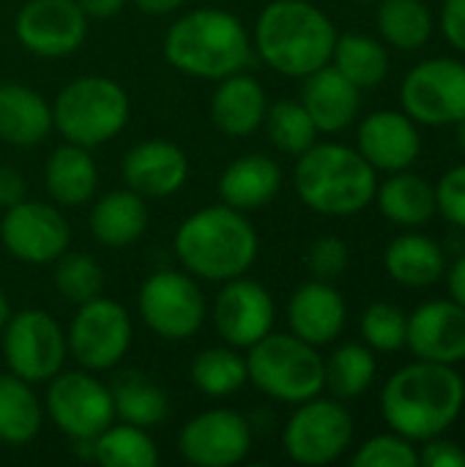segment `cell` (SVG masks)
<instances>
[{
	"mask_svg": "<svg viewBox=\"0 0 465 467\" xmlns=\"http://www.w3.org/2000/svg\"><path fill=\"white\" fill-rule=\"evenodd\" d=\"M465 408V380L455 367L411 361L400 367L381 391L386 427L414 443L447 435Z\"/></svg>",
	"mask_w": 465,
	"mask_h": 467,
	"instance_id": "obj_1",
	"label": "cell"
},
{
	"mask_svg": "<svg viewBox=\"0 0 465 467\" xmlns=\"http://www.w3.org/2000/svg\"><path fill=\"white\" fill-rule=\"evenodd\" d=\"M334 22L310 0H271L255 19V52L285 77H307L332 60Z\"/></svg>",
	"mask_w": 465,
	"mask_h": 467,
	"instance_id": "obj_2",
	"label": "cell"
},
{
	"mask_svg": "<svg viewBox=\"0 0 465 467\" xmlns=\"http://www.w3.org/2000/svg\"><path fill=\"white\" fill-rule=\"evenodd\" d=\"M178 263L197 279L227 282L244 276L258 257V233L230 205H208L186 216L173 241Z\"/></svg>",
	"mask_w": 465,
	"mask_h": 467,
	"instance_id": "obj_3",
	"label": "cell"
},
{
	"mask_svg": "<svg viewBox=\"0 0 465 467\" xmlns=\"http://www.w3.org/2000/svg\"><path fill=\"white\" fill-rule=\"evenodd\" d=\"M293 186L310 211L343 219L362 213L373 202L378 172L356 148L340 142H315L299 156Z\"/></svg>",
	"mask_w": 465,
	"mask_h": 467,
	"instance_id": "obj_4",
	"label": "cell"
},
{
	"mask_svg": "<svg viewBox=\"0 0 465 467\" xmlns=\"http://www.w3.org/2000/svg\"><path fill=\"white\" fill-rule=\"evenodd\" d=\"M164 57L189 77L219 82L244 71L252 60V41L238 16L222 8H197L170 25Z\"/></svg>",
	"mask_w": 465,
	"mask_h": 467,
	"instance_id": "obj_5",
	"label": "cell"
},
{
	"mask_svg": "<svg viewBox=\"0 0 465 467\" xmlns=\"http://www.w3.org/2000/svg\"><path fill=\"white\" fill-rule=\"evenodd\" d=\"M247 350V380L277 402L299 405L326 389V367L318 348L296 334L269 331Z\"/></svg>",
	"mask_w": 465,
	"mask_h": 467,
	"instance_id": "obj_6",
	"label": "cell"
},
{
	"mask_svg": "<svg viewBox=\"0 0 465 467\" xmlns=\"http://www.w3.org/2000/svg\"><path fill=\"white\" fill-rule=\"evenodd\" d=\"M129 93L110 77H79L60 88L52 104V126L74 145L99 148L129 123Z\"/></svg>",
	"mask_w": 465,
	"mask_h": 467,
	"instance_id": "obj_7",
	"label": "cell"
},
{
	"mask_svg": "<svg viewBox=\"0 0 465 467\" xmlns=\"http://www.w3.org/2000/svg\"><path fill=\"white\" fill-rule=\"evenodd\" d=\"M354 443V416L343 400H323L321 394L299 402L282 430L285 454L307 467L337 462Z\"/></svg>",
	"mask_w": 465,
	"mask_h": 467,
	"instance_id": "obj_8",
	"label": "cell"
},
{
	"mask_svg": "<svg viewBox=\"0 0 465 467\" xmlns=\"http://www.w3.org/2000/svg\"><path fill=\"white\" fill-rule=\"evenodd\" d=\"M400 107L419 126H455L465 118V63L458 57L419 60L400 82Z\"/></svg>",
	"mask_w": 465,
	"mask_h": 467,
	"instance_id": "obj_9",
	"label": "cell"
},
{
	"mask_svg": "<svg viewBox=\"0 0 465 467\" xmlns=\"http://www.w3.org/2000/svg\"><path fill=\"white\" fill-rule=\"evenodd\" d=\"M63 328L41 309H22L3 326V356L8 369L27 383L52 380L66 361Z\"/></svg>",
	"mask_w": 465,
	"mask_h": 467,
	"instance_id": "obj_10",
	"label": "cell"
},
{
	"mask_svg": "<svg viewBox=\"0 0 465 467\" xmlns=\"http://www.w3.org/2000/svg\"><path fill=\"white\" fill-rule=\"evenodd\" d=\"M66 345L82 369H112L132 348V317L126 306L101 296L79 304Z\"/></svg>",
	"mask_w": 465,
	"mask_h": 467,
	"instance_id": "obj_11",
	"label": "cell"
},
{
	"mask_svg": "<svg viewBox=\"0 0 465 467\" xmlns=\"http://www.w3.org/2000/svg\"><path fill=\"white\" fill-rule=\"evenodd\" d=\"M137 304L145 326L167 342L195 337L206 320V298L197 282L181 271L151 274L140 287Z\"/></svg>",
	"mask_w": 465,
	"mask_h": 467,
	"instance_id": "obj_12",
	"label": "cell"
},
{
	"mask_svg": "<svg viewBox=\"0 0 465 467\" xmlns=\"http://www.w3.org/2000/svg\"><path fill=\"white\" fill-rule=\"evenodd\" d=\"M49 421L74 443L93 441L115 419L112 391L85 372H58L47 389Z\"/></svg>",
	"mask_w": 465,
	"mask_h": 467,
	"instance_id": "obj_13",
	"label": "cell"
},
{
	"mask_svg": "<svg viewBox=\"0 0 465 467\" xmlns=\"http://www.w3.org/2000/svg\"><path fill=\"white\" fill-rule=\"evenodd\" d=\"M16 41L36 57H66L88 36V16L77 0H27L14 16Z\"/></svg>",
	"mask_w": 465,
	"mask_h": 467,
	"instance_id": "obj_14",
	"label": "cell"
},
{
	"mask_svg": "<svg viewBox=\"0 0 465 467\" xmlns=\"http://www.w3.org/2000/svg\"><path fill=\"white\" fill-rule=\"evenodd\" d=\"M0 241L11 257L30 265H44L58 260L69 249L71 230L58 208L36 200H22L5 208V216L0 222Z\"/></svg>",
	"mask_w": 465,
	"mask_h": 467,
	"instance_id": "obj_15",
	"label": "cell"
},
{
	"mask_svg": "<svg viewBox=\"0 0 465 467\" xmlns=\"http://www.w3.org/2000/svg\"><path fill=\"white\" fill-rule=\"evenodd\" d=\"M252 449V430L247 419L227 408L206 410L189 419L178 435V451L197 467L238 465Z\"/></svg>",
	"mask_w": 465,
	"mask_h": 467,
	"instance_id": "obj_16",
	"label": "cell"
},
{
	"mask_svg": "<svg viewBox=\"0 0 465 467\" xmlns=\"http://www.w3.org/2000/svg\"><path fill=\"white\" fill-rule=\"evenodd\" d=\"M274 298L255 279H227L214 301V326L230 348H252L274 328Z\"/></svg>",
	"mask_w": 465,
	"mask_h": 467,
	"instance_id": "obj_17",
	"label": "cell"
},
{
	"mask_svg": "<svg viewBox=\"0 0 465 467\" xmlns=\"http://www.w3.org/2000/svg\"><path fill=\"white\" fill-rule=\"evenodd\" d=\"M406 348L414 358L458 367L465 361V309L452 298H433L408 315Z\"/></svg>",
	"mask_w": 465,
	"mask_h": 467,
	"instance_id": "obj_18",
	"label": "cell"
},
{
	"mask_svg": "<svg viewBox=\"0 0 465 467\" xmlns=\"http://www.w3.org/2000/svg\"><path fill=\"white\" fill-rule=\"evenodd\" d=\"M356 150L370 161L375 172H400L411 170L422 153L419 123L411 120L403 109H378L370 112L356 131Z\"/></svg>",
	"mask_w": 465,
	"mask_h": 467,
	"instance_id": "obj_19",
	"label": "cell"
},
{
	"mask_svg": "<svg viewBox=\"0 0 465 467\" xmlns=\"http://www.w3.org/2000/svg\"><path fill=\"white\" fill-rule=\"evenodd\" d=\"M121 172L132 192L143 197H170L186 183L189 159L170 140H145L126 150Z\"/></svg>",
	"mask_w": 465,
	"mask_h": 467,
	"instance_id": "obj_20",
	"label": "cell"
},
{
	"mask_svg": "<svg viewBox=\"0 0 465 467\" xmlns=\"http://www.w3.org/2000/svg\"><path fill=\"white\" fill-rule=\"evenodd\" d=\"M345 317H348L345 298L337 293L332 282H323V279L299 285L288 304L291 334H296L299 339L315 348L332 345L343 334Z\"/></svg>",
	"mask_w": 465,
	"mask_h": 467,
	"instance_id": "obj_21",
	"label": "cell"
},
{
	"mask_svg": "<svg viewBox=\"0 0 465 467\" xmlns=\"http://www.w3.org/2000/svg\"><path fill=\"white\" fill-rule=\"evenodd\" d=\"M301 104L310 112L318 134H337L359 118L362 88H356L332 63H326L304 77Z\"/></svg>",
	"mask_w": 465,
	"mask_h": 467,
	"instance_id": "obj_22",
	"label": "cell"
},
{
	"mask_svg": "<svg viewBox=\"0 0 465 467\" xmlns=\"http://www.w3.org/2000/svg\"><path fill=\"white\" fill-rule=\"evenodd\" d=\"M269 99L263 85L249 74H230L219 79L211 99V120L227 137H247L263 126Z\"/></svg>",
	"mask_w": 465,
	"mask_h": 467,
	"instance_id": "obj_23",
	"label": "cell"
},
{
	"mask_svg": "<svg viewBox=\"0 0 465 467\" xmlns=\"http://www.w3.org/2000/svg\"><path fill=\"white\" fill-rule=\"evenodd\" d=\"M282 189V170L263 153H247L227 164L219 178V197L225 205L247 213L266 208Z\"/></svg>",
	"mask_w": 465,
	"mask_h": 467,
	"instance_id": "obj_24",
	"label": "cell"
},
{
	"mask_svg": "<svg viewBox=\"0 0 465 467\" xmlns=\"http://www.w3.org/2000/svg\"><path fill=\"white\" fill-rule=\"evenodd\" d=\"M52 129V107L44 96L19 82H0V140L14 148H33Z\"/></svg>",
	"mask_w": 465,
	"mask_h": 467,
	"instance_id": "obj_25",
	"label": "cell"
},
{
	"mask_svg": "<svg viewBox=\"0 0 465 467\" xmlns=\"http://www.w3.org/2000/svg\"><path fill=\"white\" fill-rule=\"evenodd\" d=\"M386 274L403 287H430L447 274V254L425 233H403L384 252Z\"/></svg>",
	"mask_w": 465,
	"mask_h": 467,
	"instance_id": "obj_26",
	"label": "cell"
},
{
	"mask_svg": "<svg viewBox=\"0 0 465 467\" xmlns=\"http://www.w3.org/2000/svg\"><path fill=\"white\" fill-rule=\"evenodd\" d=\"M373 200L378 202L381 216L397 227H422L439 213L436 186L411 170L389 172V178L378 183Z\"/></svg>",
	"mask_w": 465,
	"mask_h": 467,
	"instance_id": "obj_27",
	"label": "cell"
},
{
	"mask_svg": "<svg viewBox=\"0 0 465 467\" xmlns=\"http://www.w3.org/2000/svg\"><path fill=\"white\" fill-rule=\"evenodd\" d=\"M44 183L58 205H85L99 186V170L90 156V148L74 142L55 148L44 167Z\"/></svg>",
	"mask_w": 465,
	"mask_h": 467,
	"instance_id": "obj_28",
	"label": "cell"
},
{
	"mask_svg": "<svg viewBox=\"0 0 465 467\" xmlns=\"http://www.w3.org/2000/svg\"><path fill=\"white\" fill-rule=\"evenodd\" d=\"M148 227V205L143 194L118 189L104 194L90 211V233L110 249H123L143 238Z\"/></svg>",
	"mask_w": 465,
	"mask_h": 467,
	"instance_id": "obj_29",
	"label": "cell"
},
{
	"mask_svg": "<svg viewBox=\"0 0 465 467\" xmlns=\"http://www.w3.org/2000/svg\"><path fill=\"white\" fill-rule=\"evenodd\" d=\"M44 421V408L33 394L30 383L14 372L0 375V443L25 446L30 443Z\"/></svg>",
	"mask_w": 465,
	"mask_h": 467,
	"instance_id": "obj_30",
	"label": "cell"
},
{
	"mask_svg": "<svg viewBox=\"0 0 465 467\" xmlns=\"http://www.w3.org/2000/svg\"><path fill=\"white\" fill-rule=\"evenodd\" d=\"M343 77H348L356 88H375L389 77L392 60L384 41L365 33H343L337 36L332 60Z\"/></svg>",
	"mask_w": 465,
	"mask_h": 467,
	"instance_id": "obj_31",
	"label": "cell"
},
{
	"mask_svg": "<svg viewBox=\"0 0 465 467\" xmlns=\"http://www.w3.org/2000/svg\"><path fill=\"white\" fill-rule=\"evenodd\" d=\"M375 25L381 38L403 52L422 49L436 30L425 0H378Z\"/></svg>",
	"mask_w": 465,
	"mask_h": 467,
	"instance_id": "obj_32",
	"label": "cell"
},
{
	"mask_svg": "<svg viewBox=\"0 0 465 467\" xmlns=\"http://www.w3.org/2000/svg\"><path fill=\"white\" fill-rule=\"evenodd\" d=\"M110 391H112L115 416L126 424L148 430V427H159L170 413V402L162 386H156L151 378L140 372H123Z\"/></svg>",
	"mask_w": 465,
	"mask_h": 467,
	"instance_id": "obj_33",
	"label": "cell"
},
{
	"mask_svg": "<svg viewBox=\"0 0 465 467\" xmlns=\"http://www.w3.org/2000/svg\"><path fill=\"white\" fill-rule=\"evenodd\" d=\"M93 460L104 467H153L159 462V449L143 427L110 424L90 441Z\"/></svg>",
	"mask_w": 465,
	"mask_h": 467,
	"instance_id": "obj_34",
	"label": "cell"
},
{
	"mask_svg": "<svg viewBox=\"0 0 465 467\" xmlns=\"http://www.w3.org/2000/svg\"><path fill=\"white\" fill-rule=\"evenodd\" d=\"M323 367H326V389L334 394V400L362 397L378 375L373 350L359 342H348L337 348L332 358L323 361Z\"/></svg>",
	"mask_w": 465,
	"mask_h": 467,
	"instance_id": "obj_35",
	"label": "cell"
},
{
	"mask_svg": "<svg viewBox=\"0 0 465 467\" xmlns=\"http://www.w3.org/2000/svg\"><path fill=\"white\" fill-rule=\"evenodd\" d=\"M189 378L206 397H230L247 383V358L236 348H208L195 356Z\"/></svg>",
	"mask_w": 465,
	"mask_h": 467,
	"instance_id": "obj_36",
	"label": "cell"
},
{
	"mask_svg": "<svg viewBox=\"0 0 465 467\" xmlns=\"http://www.w3.org/2000/svg\"><path fill=\"white\" fill-rule=\"evenodd\" d=\"M266 131L274 148L291 156H301L318 142V129L301 101H277L266 109Z\"/></svg>",
	"mask_w": 465,
	"mask_h": 467,
	"instance_id": "obj_37",
	"label": "cell"
},
{
	"mask_svg": "<svg viewBox=\"0 0 465 467\" xmlns=\"http://www.w3.org/2000/svg\"><path fill=\"white\" fill-rule=\"evenodd\" d=\"M55 287L63 296V301L69 304H85L96 296H101L104 290V271L101 265L82 252H63L55 260Z\"/></svg>",
	"mask_w": 465,
	"mask_h": 467,
	"instance_id": "obj_38",
	"label": "cell"
},
{
	"mask_svg": "<svg viewBox=\"0 0 465 467\" xmlns=\"http://www.w3.org/2000/svg\"><path fill=\"white\" fill-rule=\"evenodd\" d=\"M408 334V315L389 301H375L362 315V337L370 350L378 353H397L406 348Z\"/></svg>",
	"mask_w": 465,
	"mask_h": 467,
	"instance_id": "obj_39",
	"label": "cell"
},
{
	"mask_svg": "<svg viewBox=\"0 0 465 467\" xmlns=\"http://www.w3.org/2000/svg\"><path fill=\"white\" fill-rule=\"evenodd\" d=\"M354 467H419V449L414 441L397 435V432H384L370 441H365L354 457Z\"/></svg>",
	"mask_w": 465,
	"mask_h": 467,
	"instance_id": "obj_40",
	"label": "cell"
},
{
	"mask_svg": "<svg viewBox=\"0 0 465 467\" xmlns=\"http://www.w3.org/2000/svg\"><path fill=\"white\" fill-rule=\"evenodd\" d=\"M348 244L337 235H323L318 238L312 246H310V254H307V265L310 271L315 274V279H323V282H334L337 276L345 274L348 268Z\"/></svg>",
	"mask_w": 465,
	"mask_h": 467,
	"instance_id": "obj_41",
	"label": "cell"
},
{
	"mask_svg": "<svg viewBox=\"0 0 465 467\" xmlns=\"http://www.w3.org/2000/svg\"><path fill=\"white\" fill-rule=\"evenodd\" d=\"M433 186H436V208H439V213L449 224L465 230V161L449 167Z\"/></svg>",
	"mask_w": 465,
	"mask_h": 467,
	"instance_id": "obj_42",
	"label": "cell"
},
{
	"mask_svg": "<svg viewBox=\"0 0 465 467\" xmlns=\"http://www.w3.org/2000/svg\"><path fill=\"white\" fill-rule=\"evenodd\" d=\"M419 467H465V449L444 435L430 438L419 449Z\"/></svg>",
	"mask_w": 465,
	"mask_h": 467,
	"instance_id": "obj_43",
	"label": "cell"
},
{
	"mask_svg": "<svg viewBox=\"0 0 465 467\" xmlns=\"http://www.w3.org/2000/svg\"><path fill=\"white\" fill-rule=\"evenodd\" d=\"M439 30L452 49L465 52V0H444L441 3Z\"/></svg>",
	"mask_w": 465,
	"mask_h": 467,
	"instance_id": "obj_44",
	"label": "cell"
},
{
	"mask_svg": "<svg viewBox=\"0 0 465 467\" xmlns=\"http://www.w3.org/2000/svg\"><path fill=\"white\" fill-rule=\"evenodd\" d=\"M25 192H27L25 175L11 164H0V205L11 208V205L22 202Z\"/></svg>",
	"mask_w": 465,
	"mask_h": 467,
	"instance_id": "obj_45",
	"label": "cell"
},
{
	"mask_svg": "<svg viewBox=\"0 0 465 467\" xmlns=\"http://www.w3.org/2000/svg\"><path fill=\"white\" fill-rule=\"evenodd\" d=\"M88 19H110L123 11L126 0H77Z\"/></svg>",
	"mask_w": 465,
	"mask_h": 467,
	"instance_id": "obj_46",
	"label": "cell"
},
{
	"mask_svg": "<svg viewBox=\"0 0 465 467\" xmlns=\"http://www.w3.org/2000/svg\"><path fill=\"white\" fill-rule=\"evenodd\" d=\"M447 287H449V298L465 309V254L452 263V268H447Z\"/></svg>",
	"mask_w": 465,
	"mask_h": 467,
	"instance_id": "obj_47",
	"label": "cell"
},
{
	"mask_svg": "<svg viewBox=\"0 0 465 467\" xmlns=\"http://www.w3.org/2000/svg\"><path fill=\"white\" fill-rule=\"evenodd\" d=\"M186 0H134V5L148 14V16H164V14H173L175 8H181Z\"/></svg>",
	"mask_w": 465,
	"mask_h": 467,
	"instance_id": "obj_48",
	"label": "cell"
},
{
	"mask_svg": "<svg viewBox=\"0 0 465 467\" xmlns=\"http://www.w3.org/2000/svg\"><path fill=\"white\" fill-rule=\"evenodd\" d=\"M8 317H11V306H8V301H5V296L0 293V328L8 323Z\"/></svg>",
	"mask_w": 465,
	"mask_h": 467,
	"instance_id": "obj_49",
	"label": "cell"
},
{
	"mask_svg": "<svg viewBox=\"0 0 465 467\" xmlns=\"http://www.w3.org/2000/svg\"><path fill=\"white\" fill-rule=\"evenodd\" d=\"M455 134H458V145H460V150L465 153V118H460V120L455 123Z\"/></svg>",
	"mask_w": 465,
	"mask_h": 467,
	"instance_id": "obj_50",
	"label": "cell"
},
{
	"mask_svg": "<svg viewBox=\"0 0 465 467\" xmlns=\"http://www.w3.org/2000/svg\"><path fill=\"white\" fill-rule=\"evenodd\" d=\"M359 3H373V0H359Z\"/></svg>",
	"mask_w": 465,
	"mask_h": 467,
	"instance_id": "obj_51",
	"label": "cell"
}]
</instances>
